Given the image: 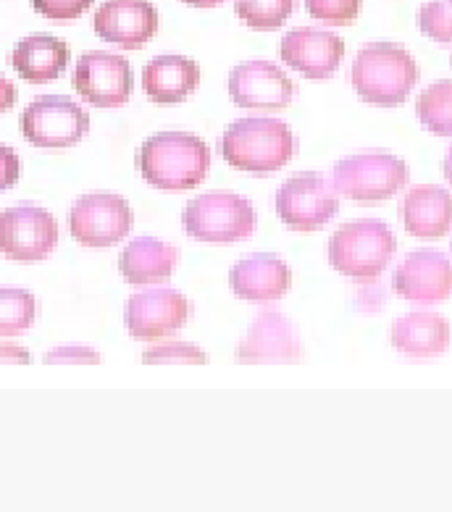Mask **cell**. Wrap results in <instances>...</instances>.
<instances>
[{"label": "cell", "instance_id": "obj_1", "mask_svg": "<svg viewBox=\"0 0 452 512\" xmlns=\"http://www.w3.org/2000/svg\"><path fill=\"white\" fill-rule=\"evenodd\" d=\"M142 179L166 192L192 190L211 171V150L187 132H158L142 142L135 155Z\"/></svg>", "mask_w": 452, "mask_h": 512}, {"label": "cell", "instance_id": "obj_2", "mask_svg": "<svg viewBox=\"0 0 452 512\" xmlns=\"http://www.w3.org/2000/svg\"><path fill=\"white\" fill-rule=\"evenodd\" d=\"M418 77L416 58L395 43L363 45L350 69V82L361 100L384 108L400 106L413 92Z\"/></svg>", "mask_w": 452, "mask_h": 512}, {"label": "cell", "instance_id": "obj_3", "mask_svg": "<svg viewBox=\"0 0 452 512\" xmlns=\"http://www.w3.org/2000/svg\"><path fill=\"white\" fill-rule=\"evenodd\" d=\"M297 150L290 124L279 119H240L221 137V155L237 171L274 174L292 161Z\"/></svg>", "mask_w": 452, "mask_h": 512}, {"label": "cell", "instance_id": "obj_4", "mask_svg": "<svg viewBox=\"0 0 452 512\" xmlns=\"http://www.w3.org/2000/svg\"><path fill=\"white\" fill-rule=\"evenodd\" d=\"M397 239L384 221L361 218L339 226L329 239V263L342 276L371 281L395 258Z\"/></svg>", "mask_w": 452, "mask_h": 512}, {"label": "cell", "instance_id": "obj_5", "mask_svg": "<svg viewBox=\"0 0 452 512\" xmlns=\"http://www.w3.org/2000/svg\"><path fill=\"white\" fill-rule=\"evenodd\" d=\"M258 216L248 197L234 192H205L184 205L182 226L198 242L229 245L253 237Z\"/></svg>", "mask_w": 452, "mask_h": 512}, {"label": "cell", "instance_id": "obj_6", "mask_svg": "<svg viewBox=\"0 0 452 512\" xmlns=\"http://www.w3.org/2000/svg\"><path fill=\"white\" fill-rule=\"evenodd\" d=\"M410 179L408 163L384 150L347 155L334 166L332 184L337 195L355 203H382L403 190Z\"/></svg>", "mask_w": 452, "mask_h": 512}, {"label": "cell", "instance_id": "obj_7", "mask_svg": "<svg viewBox=\"0 0 452 512\" xmlns=\"http://www.w3.org/2000/svg\"><path fill=\"white\" fill-rule=\"evenodd\" d=\"M339 195L318 171L290 176L276 192V213L295 232H316L337 216Z\"/></svg>", "mask_w": 452, "mask_h": 512}, {"label": "cell", "instance_id": "obj_8", "mask_svg": "<svg viewBox=\"0 0 452 512\" xmlns=\"http://www.w3.org/2000/svg\"><path fill=\"white\" fill-rule=\"evenodd\" d=\"M90 132V113L66 95H43L22 113V134L35 148H74Z\"/></svg>", "mask_w": 452, "mask_h": 512}, {"label": "cell", "instance_id": "obj_9", "mask_svg": "<svg viewBox=\"0 0 452 512\" xmlns=\"http://www.w3.org/2000/svg\"><path fill=\"white\" fill-rule=\"evenodd\" d=\"M135 213L121 195L90 192L82 195L69 211V232L82 247L106 250L132 232Z\"/></svg>", "mask_w": 452, "mask_h": 512}, {"label": "cell", "instance_id": "obj_10", "mask_svg": "<svg viewBox=\"0 0 452 512\" xmlns=\"http://www.w3.org/2000/svg\"><path fill=\"white\" fill-rule=\"evenodd\" d=\"M58 245V224L40 205H14L0 213V253L16 263L45 260Z\"/></svg>", "mask_w": 452, "mask_h": 512}, {"label": "cell", "instance_id": "obj_11", "mask_svg": "<svg viewBox=\"0 0 452 512\" xmlns=\"http://www.w3.org/2000/svg\"><path fill=\"white\" fill-rule=\"evenodd\" d=\"M190 318V300L174 287L142 289L127 300L124 326L129 337L140 342H156L171 337Z\"/></svg>", "mask_w": 452, "mask_h": 512}, {"label": "cell", "instance_id": "obj_12", "mask_svg": "<svg viewBox=\"0 0 452 512\" xmlns=\"http://www.w3.org/2000/svg\"><path fill=\"white\" fill-rule=\"evenodd\" d=\"M79 98L98 108H121L132 98L135 74L127 58L92 50L77 61L74 79H71Z\"/></svg>", "mask_w": 452, "mask_h": 512}, {"label": "cell", "instance_id": "obj_13", "mask_svg": "<svg viewBox=\"0 0 452 512\" xmlns=\"http://www.w3.org/2000/svg\"><path fill=\"white\" fill-rule=\"evenodd\" d=\"M234 360L242 365H290L303 360V342L287 316L263 310L242 334L234 350Z\"/></svg>", "mask_w": 452, "mask_h": 512}, {"label": "cell", "instance_id": "obj_14", "mask_svg": "<svg viewBox=\"0 0 452 512\" xmlns=\"http://www.w3.org/2000/svg\"><path fill=\"white\" fill-rule=\"evenodd\" d=\"M226 87L234 106L253 108V111H284L295 95L292 79L279 66L263 58L234 66Z\"/></svg>", "mask_w": 452, "mask_h": 512}, {"label": "cell", "instance_id": "obj_15", "mask_svg": "<svg viewBox=\"0 0 452 512\" xmlns=\"http://www.w3.org/2000/svg\"><path fill=\"white\" fill-rule=\"evenodd\" d=\"M392 287L403 300L437 305L452 297V260L437 250H418L395 268Z\"/></svg>", "mask_w": 452, "mask_h": 512}, {"label": "cell", "instance_id": "obj_16", "mask_svg": "<svg viewBox=\"0 0 452 512\" xmlns=\"http://www.w3.org/2000/svg\"><path fill=\"white\" fill-rule=\"evenodd\" d=\"M279 56L290 69L300 71L303 77L313 82H324L339 69L345 58V43L342 37L329 29L297 27L282 37Z\"/></svg>", "mask_w": 452, "mask_h": 512}, {"label": "cell", "instance_id": "obj_17", "mask_svg": "<svg viewBox=\"0 0 452 512\" xmlns=\"http://www.w3.org/2000/svg\"><path fill=\"white\" fill-rule=\"evenodd\" d=\"M92 27L106 43L140 50L158 32V11L150 0H106L95 11Z\"/></svg>", "mask_w": 452, "mask_h": 512}, {"label": "cell", "instance_id": "obj_18", "mask_svg": "<svg viewBox=\"0 0 452 512\" xmlns=\"http://www.w3.org/2000/svg\"><path fill=\"white\" fill-rule=\"evenodd\" d=\"M292 271L279 255L253 253L237 260L229 271V287L240 300L276 302L290 292Z\"/></svg>", "mask_w": 452, "mask_h": 512}, {"label": "cell", "instance_id": "obj_19", "mask_svg": "<svg viewBox=\"0 0 452 512\" xmlns=\"http://www.w3.org/2000/svg\"><path fill=\"white\" fill-rule=\"evenodd\" d=\"M405 232L418 239H439L452 229V192L437 184L413 187L400 203Z\"/></svg>", "mask_w": 452, "mask_h": 512}, {"label": "cell", "instance_id": "obj_20", "mask_svg": "<svg viewBox=\"0 0 452 512\" xmlns=\"http://www.w3.org/2000/svg\"><path fill=\"white\" fill-rule=\"evenodd\" d=\"M389 339L392 347L408 358H439L450 347V323L431 310H413L392 323Z\"/></svg>", "mask_w": 452, "mask_h": 512}, {"label": "cell", "instance_id": "obj_21", "mask_svg": "<svg viewBox=\"0 0 452 512\" xmlns=\"http://www.w3.org/2000/svg\"><path fill=\"white\" fill-rule=\"evenodd\" d=\"M179 263V250L158 237L132 239L119 258L121 276L135 287H150L169 281Z\"/></svg>", "mask_w": 452, "mask_h": 512}, {"label": "cell", "instance_id": "obj_22", "mask_svg": "<svg viewBox=\"0 0 452 512\" xmlns=\"http://www.w3.org/2000/svg\"><path fill=\"white\" fill-rule=\"evenodd\" d=\"M200 85V66L184 56H158L142 69V90L153 103L174 106Z\"/></svg>", "mask_w": 452, "mask_h": 512}, {"label": "cell", "instance_id": "obj_23", "mask_svg": "<svg viewBox=\"0 0 452 512\" xmlns=\"http://www.w3.org/2000/svg\"><path fill=\"white\" fill-rule=\"evenodd\" d=\"M69 45L48 32H37V35L24 37L22 43H16L11 64L16 74L29 82V85H48L56 82L69 66Z\"/></svg>", "mask_w": 452, "mask_h": 512}, {"label": "cell", "instance_id": "obj_24", "mask_svg": "<svg viewBox=\"0 0 452 512\" xmlns=\"http://www.w3.org/2000/svg\"><path fill=\"white\" fill-rule=\"evenodd\" d=\"M418 121L437 137H452V79L426 87L416 100Z\"/></svg>", "mask_w": 452, "mask_h": 512}, {"label": "cell", "instance_id": "obj_25", "mask_svg": "<svg viewBox=\"0 0 452 512\" xmlns=\"http://www.w3.org/2000/svg\"><path fill=\"white\" fill-rule=\"evenodd\" d=\"M37 300L22 287H0V337H19L32 329Z\"/></svg>", "mask_w": 452, "mask_h": 512}, {"label": "cell", "instance_id": "obj_26", "mask_svg": "<svg viewBox=\"0 0 452 512\" xmlns=\"http://www.w3.org/2000/svg\"><path fill=\"white\" fill-rule=\"evenodd\" d=\"M295 11V0H234V14L258 32H274Z\"/></svg>", "mask_w": 452, "mask_h": 512}, {"label": "cell", "instance_id": "obj_27", "mask_svg": "<svg viewBox=\"0 0 452 512\" xmlns=\"http://www.w3.org/2000/svg\"><path fill=\"white\" fill-rule=\"evenodd\" d=\"M145 365H203L208 363V352H203L198 344L190 342H163L142 352Z\"/></svg>", "mask_w": 452, "mask_h": 512}, {"label": "cell", "instance_id": "obj_28", "mask_svg": "<svg viewBox=\"0 0 452 512\" xmlns=\"http://www.w3.org/2000/svg\"><path fill=\"white\" fill-rule=\"evenodd\" d=\"M418 29L434 43H452V3L429 0L418 11Z\"/></svg>", "mask_w": 452, "mask_h": 512}, {"label": "cell", "instance_id": "obj_29", "mask_svg": "<svg viewBox=\"0 0 452 512\" xmlns=\"http://www.w3.org/2000/svg\"><path fill=\"white\" fill-rule=\"evenodd\" d=\"M363 0H305V11L318 22L332 24V27H347L361 14Z\"/></svg>", "mask_w": 452, "mask_h": 512}, {"label": "cell", "instance_id": "obj_30", "mask_svg": "<svg viewBox=\"0 0 452 512\" xmlns=\"http://www.w3.org/2000/svg\"><path fill=\"white\" fill-rule=\"evenodd\" d=\"M32 6L40 16L56 19V22H69L77 19L92 6V0H32Z\"/></svg>", "mask_w": 452, "mask_h": 512}, {"label": "cell", "instance_id": "obj_31", "mask_svg": "<svg viewBox=\"0 0 452 512\" xmlns=\"http://www.w3.org/2000/svg\"><path fill=\"white\" fill-rule=\"evenodd\" d=\"M48 365H98L103 363L100 352L85 344H66V347H56L45 355Z\"/></svg>", "mask_w": 452, "mask_h": 512}, {"label": "cell", "instance_id": "obj_32", "mask_svg": "<svg viewBox=\"0 0 452 512\" xmlns=\"http://www.w3.org/2000/svg\"><path fill=\"white\" fill-rule=\"evenodd\" d=\"M19 176H22V161L16 150L0 145V192L11 190L19 182Z\"/></svg>", "mask_w": 452, "mask_h": 512}, {"label": "cell", "instance_id": "obj_33", "mask_svg": "<svg viewBox=\"0 0 452 512\" xmlns=\"http://www.w3.org/2000/svg\"><path fill=\"white\" fill-rule=\"evenodd\" d=\"M32 360L27 347H19V344H0V365H27Z\"/></svg>", "mask_w": 452, "mask_h": 512}, {"label": "cell", "instance_id": "obj_34", "mask_svg": "<svg viewBox=\"0 0 452 512\" xmlns=\"http://www.w3.org/2000/svg\"><path fill=\"white\" fill-rule=\"evenodd\" d=\"M16 98H19V92H16V85L11 79H6L0 74V113L11 111L16 106Z\"/></svg>", "mask_w": 452, "mask_h": 512}, {"label": "cell", "instance_id": "obj_35", "mask_svg": "<svg viewBox=\"0 0 452 512\" xmlns=\"http://www.w3.org/2000/svg\"><path fill=\"white\" fill-rule=\"evenodd\" d=\"M182 3H187L192 8H219L226 0H182Z\"/></svg>", "mask_w": 452, "mask_h": 512}, {"label": "cell", "instance_id": "obj_36", "mask_svg": "<svg viewBox=\"0 0 452 512\" xmlns=\"http://www.w3.org/2000/svg\"><path fill=\"white\" fill-rule=\"evenodd\" d=\"M442 171H445V179H447V182L452 184V148L447 150V155H445V163H442Z\"/></svg>", "mask_w": 452, "mask_h": 512}, {"label": "cell", "instance_id": "obj_37", "mask_svg": "<svg viewBox=\"0 0 452 512\" xmlns=\"http://www.w3.org/2000/svg\"><path fill=\"white\" fill-rule=\"evenodd\" d=\"M450 3H452V0H450Z\"/></svg>", "mask_w": 452, "mask_h": 512}]
</instances>
